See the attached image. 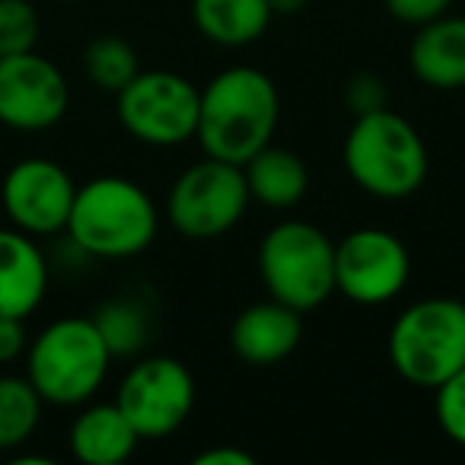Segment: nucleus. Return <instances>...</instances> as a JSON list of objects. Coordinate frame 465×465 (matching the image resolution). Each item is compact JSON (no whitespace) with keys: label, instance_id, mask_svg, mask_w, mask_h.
Wrapping results in <instances>:
<instances>
[{"label":"nucleus","instance_id":"9","mask_svg":"<svg viewBox=\"0 0 465 465\" xmlns=\"http://www.w3.org/2000/svg\"><path fill=\"white\" fill-rule=\"evenodd\" d=\"M198 386L179 357L153 354L131 363L115 389V405L141 440L173 437L194 411Z\"/></svg>","mask_w":465,"mask_h":465},{"label":"nucleus","instance_id":"13","mask_svg":"<svg viewBox=\"0 0 465 465\" xmlns=\"http://www.w3.org/2000/svg\"><path fill=\"white\" fill-rule=\"evenodd\" d=\"M303 341V312L268 297L246 306L230 325V348L249 367H278Z\"/></svg>","mask_w":465,"mask_h":465},{"label":"nucleus","instance_id":"4","mask_svg":"<svg viewBox=\"0 0 465 465\" xmlns=\"http://www.w3.org/2000/svg\"><path fill=\"white\" fill-rule=\"evenodd\" d=\"M105 348L90 316H64L48 322L26 348V380L45 405L80 408L96 399L112 370Z\"/></svg>","mask_w":465,"mask_h":465},{"label":"nucleus","instance_id":"16","mask_svg":"<svg viewBox=\"0 0 465 465\" xmlns=\"http://www.w3.org/2000/svg\"><path fill=\"white\" fill-rule=\"evenodd\" d=\"M137 430L115 401H86L71 420L67 443L84 465H122L134 456Z\"/></svg>","mask_w":465,"mask_h":465},{"label":"nucleus","instance_id":"19","mask_svg":"<svg viewBox=\"0 0 465 465\" xmlns=\"http://www.w3.org/2000/svg\"><path fill=\"white\" fill-rule=\"evenodd\" d=\"M45 399L26 376H0V452H14L33 440L42 424Z\"/></svg>","mask_w":465,"mask_h":465},{"label":"nucleus","instance_id":"7","mask_svg":"<svg viewBox=\"0 0 465 465\" xmlns=\"http://www.w3.org/2000/svg\"><path fill=\"white\" fill-rule=\"evenodd\" d=\"M249 194L242 166L204 156L182 169L166 198V220L182 240L213 242L236 230L246 217Z\"/></svg>","mask_w":465,"mask_h":465},{"label":"nucleus","instance_id":"24","mask_svg":"<svg viewBox=\"0 0 465 465\" xmlns=\"http://www.w3.org/2000/svg\"><path fill=\"white\" fill-rule=\"evenodd\" d=\"M344 103H348L351 115H367V112L389 109V86L380 74L361 71L348 80L344 86Z\"/></svg>","mask_w":465,"mask_h":465},{"label":"nucleus","instance_id":"26","mask_svg":"<svg viewBox=\"0 0 465 465\" xmlns=\"http://www.w3.org/2000/svg\"><path fill=\"white\" fill-rule=\"evenodd\" d=\"M29 335H26V319L16 316H0V363H14L26 357Z\"/></svg>","mask_w":465,"mask_h":465},{"label":"nucleus","instance_id":"14","mask_svg":"<svg viewBox=\"0 0 465 465\" xmlns=\"http://www.w3.org/2000/svg\"><path fill=\"white\" fill-rule=\"evenodd\" d=\"M52 268L35 236L7 226L0 230V316L29 319L48 297Z\"/></svg>","mask_w":465,"mask_h":465},{"label":"nucleus","instance_id":"22","mask_svg":"<svg viewBox=\"0 0 465 465\" xmlns=\"http://www.w3.org/2000/svg\"><path fill=\"white\" fill-rule=\"evenodd\" d=\"M39 42V10L29 0H0V54L33 52Z\"/></svg>","mask_w":465,"mask_h":465},{"label":"nucleus","instance_id":"5","mask_svg":"<svg viewBox=\"0 0 465 465\" xmlns=\"http://www.w3.org/2000/svg\"><path fill=\"white\" fill-rule=\"evenodd\" d=\"M389 363L405 382L437 389L465 367V303L427 297L405 306L389 329Z\"/></svg>","mask_w":465,"mask_h":465},{"label":"nucleus","instance_id":"28","mask_svg":"<svg viewBox=\"0 0 465 465\" xmlns=\"http://www.w3.org/2000/svg\"><path fill=\"white\" fill-rule=\"evenodd\" d=\"M272 4V14L274 16H293L310 4V0H268Z\"/></svg>","mask_w":465,"mask_h":465},{"label":"nucleus","instance_id":"8","mask_svg":"<svg viewBox=\"0 0 465 465\" xmlns=\"http://www.w3.org/2000/svg\"><path fill=\"white\" fill-rule=\"evenodd\" d=\"M115 99L118 122L137 143L163 150L182 147L198 131L201 90L175 71H137Z\"/></svg>","mask_w":465,"mask_h":465},{"label":"nucleus","instance_id":"20","mask_svg":"<svg viewBox=\"0 0 465 465\" xmlns=\"http://www.w3.org/2000/svg\"><path fill=\"white\" fill-rule=\"evenodd\" d=\"M99 335H103L105 348L112 351V357H137L143 354L150 341V312L141 300L134 297H115L105 300L93 312Z\"/></svg>","mask_w":465,"mask_h":465},{"label":"nucleus","instance_id":"21","mask_svg":"<svg viewBox=\"0 0 465 465\" xmlns=\"http://www.w3.org/2000/svg\"><path fill=\"white\" fill-rule=\"evenodd\" d=\"M84 71L90 84L103 93H118L137 77L141 58L134 45L124 42L122 35H99L86 45L84 52Z\"/></svg>","mask_w":465,"mask_h":465},{"label":"nucleus","instance_id":"12","mask_svg":"<svg viewBox=\"0 0 465 465\" xmlns=\"http://www.w3.org/2000/svg\"><path fill=\"white\" fill-rule=\"evenodd\" d=\"M77 182L61 163L48 156H26L14 163L0 182V207L16 230L29 236H58L71 217Z\"/></svg>","mask_w":465,"mask_h":465},{"label":"nucleus","instance_id":"27","mask_svg":"<svg viewBox=\"0 0 465 465\" xmlns=\"http://www.w3.org/2000/svg\"><path fill=\"white\" fill-rule=\"evenodd\" d=\"M192 465H255V456L242 446L232 443H217L201 450L198 456L192 459Z\"/></svg>","mask_w":465,"mask_h":465},{"label":"nucleus","instance_id":"17","mask_svg":"<svg viewBox=\"0 0 465 465\" xmlns=\"http://www.w3.org/2000/svg\"><path fill=\"white\" fill-rule=\"evenodd\" d=\"M242 175L252 201L272 207V211H291L310 192V169L303 156L287 147H262L252 160L242 163Z\"/></svg>","mask_w":465,"mask_h":465},{"label":"nucleus","instance_id":"3","mask_svg":"<svg viewBox=\"0 0 465 465\" xmlns=\"http://www.w3.org/2000/svg\"><path fill=\"white\" fill-rule=\"evenodd\" d=\"M341 156L351 182L380 201L411 198L424 188L430 173L424 137L395 109L354 115Z\"/></svg>","mask_w":465,"mask_h":465},{"label":"nucleus","instance_id":"25","mask_svg":"<svg viewBox=\"0 0 465 465\" xmlns=\"http://www.w3.org/2000/svg\"><path fill=\"white\" fill-rule=\"evenodd\" d=\"M382 4H386L392 20L405 23L411 29L440 20V16L452 10V0H382Z\"/></svg>","mask_w":465,"mask_h":465},{"label":"nucleus","instance_id":"15","mask_svg":"<svg viewBox=\"0 0 465 465\" xmlns=\"http://www.w3.org/2000/svg\"><path fill=\"white\" fill-rule=\"evenodd\" d=\"M408 67L427 90H465V16L443 14L440 20L414 29Z\"/></svg>","mask_w":465,"mask_h":465},{"label":"nucleus","instance_id":"18","mask_svg":"<svg viewBox=\"0 0 465 465\" xmlns=\"http://www.w3.org/2000/svg\"><path fill=\"white\" fill-rule=\"evenodd\" d=\"M201 39L220 48H246L268 33L274 14L268 0H192Z\"/></svg>","mask_w":465,"mask_h":465},{"label":"nucleus","instance_id":"2","mask_svg":"<svg viewBox=\"0 0 465 465\" xmlns=\"http://www.w3.org/2000/svg\"><path fill=\"white\" fill-rule=\"evenodd\" d=\"M64 232L67 242L86 259H134L153 246L160 232V207L134 179L99 175L77 185Z\"/></svg>","mask_w":465,"mask_h":465},{"label":"nucleus","instance_id":"23","mask_svg":"<svg viewBox=\"0 0 465 465\" xmlns=\"http://www.w3.org/2000/svg\"><path fill=\"white\" fill-rule=\"evenodd\" d=\"M433 414L446 440L465 450V367L433 389Z\"/></svg>","mask_w":465,"mask_h":465},{"label":"nucleus","instance_id":"1","mask_svg":"<svg viewBox=\"0 0 465 465\" xmlns=\"http://www.w3.org/2000/svg\"><path fill=\"white\" fill-rule=\"evenodd\" d=\"M281 122V93L265 71L249 64L213 74L201 90L194 141L204 156L242 166L274 141Z\"/></svg>","mask_w":465,"mask_h":465},{"label":"nucleus","instance_id":"11","mask_svg":"<svg viewBox=\"0 0 465 465\" xmlns=\"http://www.w3.org/2000/svg\"><path fill=\"white\" fill-rule=\"evenodd\" d=\"M71 109V84L54 61L39 52L0 54V124L20 134H39Z\"/></svg>","mask_w":465,"mask_h":465},{"label":"nucleus","instance_id":"10","mask_svg":"<svg viewBox=\"0 0 465 465\" xmlns=\"http://www.w3.org/2000/svg\"><path fill=\"white\" fill-rule=\"evenodd\" d=\"M411 281V252L392 230L361 226L335 242V293L357 306L392 303Z\"/></svg>","mask_w":465,"mask_h":465},{"label":"nucleus","instance_id":"6","mask_svg":"<svg viewBox=\"0 0 465 465\" xmlns=\"http://www.w3.org/2000/svg\"><path fill=\"white\" fill-rule=\"evenodd\" d=\"M259 278L291 310H319L335 293V242L310 220H281L259 242Z\"/></svg>","mask_w":465,"mask_h":465}]
</instances>
